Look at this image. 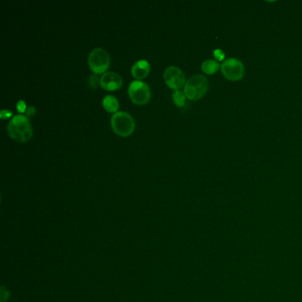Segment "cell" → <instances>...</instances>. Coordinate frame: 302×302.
I'll list each match as a JSON object with an SVG mask.
<instances>
[{"label":"cell","instance_id":"obj_1","mask_svg":"<svg viewBox=\"0 0 302 302\" xmlns=\"http://www.w3.org/2000/svg\"><path fill=\"white\" fill-rule=\"evenodd\" d=\"M7 132L11 138L18 142L24 143L30 140L33 130L29 117L22 114L15 115L7 125Z\"/></svg>","mask_w":302,"mask_h":302},{"label":"cell","instance_id":"obj_2","mask_svg":"<svg viewBox=\"0 0 302 302\" xmlns=\"http://www.w3.org/2000/svg\"><path fill=\"white\" fill-rule=\"evenodd\" d=\"M208 81L202 74H195L184 84V94L191 100H198L207 93Z\"/></svg>","mask_w":302,"mask_h":302},{"label":"cell","instance_id":"obj_3","mask_svg":"<svg viewBox=\"0 0 302 302\" xmlns=\"http://www.w3.org/2000/svg\"><path fill=\"white\" fill-rule=\"evenodd\" d=\"M111 125L117 135L127 137L133 132L136 124L133 117L129 113L119 111L112 115Z\"/></svg>","mask_w":302,"mask_h":302},{"label":"cell","instance_id":"obj_4","mask_svg":"<svg viewBox=\"0 0 302 302\" xmlns=\"http://www.w3.org/2000/svg\"><path fill=\"white\" fill-rule=\"evenodd\" d=\"M89 68L96 74L103 73L110 66V55L100 47H97L89 53L88 58Z\"/></svg>","mask_w":302,"mask_h":302},{"label":"cell","instance_id":"obj_5","mask_svg":"<svg viewBox=\"0 0 302 302\" xmlns=\"http://www.w3.org/2000/svg\"><path fill=\"white\" fill-rule=\"evenodd\" d=\"M129 98L134 103L138 105L145 104L151 97L149 85L141 80H135L130 83L128 89Z\"/></svg>","mask_w":302,"mask_h":302},{"label":"cell","instance_id":"obj_6","mask_svg":"<svg viewBox=\"0 0 302 302\" xmlns=\"http://www.w3.org/2000/svg\"><path fill=\"white\" fill-rule=\"evenodd\" d=\"M221 70L223 76L230 81H239L245 75V67L240 60L237 59H228L221 65Z\"/></svg>","mask_w":302,"mask_h":302},{"label":"cell","instance_id":"obj_7","mask_svg":"<svg viewBox=\"0 0 302 302\" xmlns=\"http://www.w3.org/2000/svg\"><path fill=\"white\" fill-rule=\"evenodd\" d=\"M166 84L172 89H178L185 84V76L183 71L176 66H169L163 73Z\"/></svg>","mask_w":302,"mask_h":302},{"label":"cell","instance_id":"obj_8","mask_svg":"<svg viewBox=\"0 0 302 302\" xmlns=\"http://www.w3.org/2000/svg\"><path fill=\"white\" fill-rule=\"evenodd\" d=\"M100 85L107 90L119 89L123 85V78L115 72H106L100 77Z\"/></svg>","mask_w":302,"mask_h":302},{"label":"cell","instance_id":"obj_9","mask_svg":"<svg viewBox=\"0 0 302 302\" xmlns=\"http://www.w3.org/2000/svg\"><path fill=\"white\" fill-rule=\"evenodd\" d=\"M131 72L134 77L141 80L144 78L150 72V64L145 60H140L136 61L131 68Z\"/></svg>","mask_w":302,"mask_h":302},{"label":"cell","instance_id":"obj_10","mask_svg":"<svg viewBox=\"0 0 302 302\" xmlns=\"http://www.w3.org/2000/svg\"><path fill=\"white\" fill-rule=\"evenodd\" d=\"M102 104L104 108L111 113H116V111L119 108V102L114 95H107L103 99Z\"/></svg>","mask_w":302,"mask_h":302},{"label":"cell","instance_id":"obj_11","mask_svg":"<svg viewBox=\"0 0 302 302\" xmlns=\"http://www.w3.org/2000/svg\"><path fill=\"white\" fill-rule=\"evenodd\" d=\"M201 69L206 74H213L220 69V64L213 60H207L201 65Z\"/></svg>","mask_w":302,"mask_h":302},{"label":"cell","instance_id":"obj_12","mask_svg":"<svg viewBox=\"0 0 302 302\" xmlns=\"http://www.w3.org/2000/svg\"><path fill=\"white\" fill-rule=\"evenodd\" d=\"M173 97L174 102L175 104L177 105L179 107H183V105L185 104V94H184V91H182L180 89H177L175 90L172 94Z\"/></svg>","mask_w":302,"mask_h":302},{"label":"cell","instance_id":"obj_13","mask_svg":"<svg viewBox=\"0 0 302 302\" xmlns=\"http://www.w3.org/2000/svg\"><path fill=\"white\" fill-rule=\"evenodd\" d=\"M99 82L100 81H99V77L96 74H91L89 77V80H88V84L92 89H94L98 86Z\"/></svg>","mask_w":302,"mask_h":302},{"label":"cell","instance_id":"obj_14","mask_svg":"<svg viewBox=\"0 0 302 302\" xmlns=\"http://www.w3.org/2000/svg\"><path fill=\"white\" fill-rule=\"evenodd\" d=\"M213 54V56H214V58H215L216 60H219V61H222V60H223V59L225 58V53H224L221 49L214 50Z\"/></svg>","mask_w":302,"mask_h":302},{"label":"cell","instance_id":"obj_15","mask_svg":"<svg viewBox=\"0 0 302 302\" xmlns=\"http://www.w3.org/2000/svg\"><path fill=\"white\" fill-rule=\"evenodd\" d=\"M16 107H17L18 112H20V113H24L25 111L27 110V106H26L24 100H21V99L19 100V101L17 102V104H16Z\"/></svg>","mask_w":302,"mask_h":302},{"label":"cell","instance_id":"obj_16","mask_svg":"<svg viewBox=\"0 0 302 302\" xmlns=\"http://www.w3.org/2000/svg\"><path fill=\"white\" fill-rule=\"evenodd\" d=\"M12 112L9 111V110H7V109H3L1 112H0V117L2 118V119H5V118H8V117H10L12 116Z\"/></svg>","mask_w":302,"mask_h":302},{"label":"cell","instance_id":"obj_17","mask_svg":"<svg viewBox=\"0 0 302 302\" xmlns=\"http://www.w3.org/2000/svg\"><path fill=\"white\" fill-rule=\"evenodd\" d=\"M26 113H27V116H31V115H33V114H36L35 107L31 106L29 108L27 109Z\"/></svg>","mask_w":302,"mask_h":302}]
</instances>
